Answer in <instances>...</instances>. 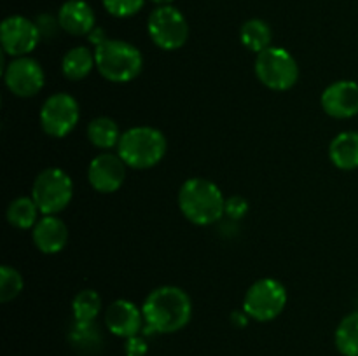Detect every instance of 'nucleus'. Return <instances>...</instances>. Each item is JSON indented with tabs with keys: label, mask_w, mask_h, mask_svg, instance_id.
<instances>
[{
	"label": "nucleus",
	"mask_w": 358,
	"mask_h": 356,
	"mask_svg": "<svg viewBox=\"0 0 358 356\" xmlns=\"http://www.w3.org/2000/svg\"><path fill=\"white\" fill-rule=\"evenodd\" d=\"M142 313L147 334H175L191 321V297L180 286H157L143 300Z\"/></svg>",
	"instance_id": "nucleus-1"
},
{
	"label": "nucleus",
	"mask_w": 358,
	"mask_h": 356,
	"mask_svg": "<svg viewBox=\"0 0 358 356\" xmlns=\"http://www.w3.org/2000/svg\"><path fill=\"white\" fill-rule=\"evenodd\" d=\"M177 201L182 215L194 225H212L224 216L226 198L219 185L208 178H187L178 188Z\"/></svg>",
	"instance_id": "nucleus-2"
},
{
	"label": "nucleus",
	"mask_w": 358,
	"mask_h": 356,
	"mask_svg": "<svg viewBox=\"0 0 358 356\" xmlns=\"http://www.w3.org/2000/svg\"><path fill=\"white\" fill-rule=\"evenodd\" d=\"M166 136L152 126H135L121 135L117 154L131 170H150L164 159Z\"/></svg>",
	"instance_id": "nucleus-3"
},
{
	"label": "nucleus",
	"mask_w": 358,
	"mask_h": 356,
	"mask_svg": "<svg viewBox=\"0 0 358 356\" xmlns=\"http://www.w3.org/2000/svg\"><path fill=\"white\" fill-rule=\"evenodd\" d=\"M96 70L105 80L128 84L142 73L143 56L136 45L121 38H108L94 47Z\"/></svg>",
	"instance_id": "nucleus-4"
},
{
	"label": "nucleus",
	"mask_w": 358,
	"mask_h": 356,
	"mask_svg": "<svg viewBox=\"0 0 358 356\" xmlns=\"http://www.w3.org/2000/svg\"><path fill=\"white\" fill-rule=\"evenodd\" d=\"M255 77L271 91H289L299 80V65L296 58L283 47L264 49L255 56Z\"/></svg>",
	"instance_id": "nucleus-5"
},
{
	"label": "nucleus",
	"mask_w": 358,
	"mask_h": 356,
	"mask_svg": "<svg viewBox=\"0 0 358 356\" xmlns=\"http://www.w3.org/2000/svg\"><path fill=\"white\" fill-rule=\"evenodd\" d=\"M31 198L42 215H58L73 198V181L62 168H45L31 184Z\"/></svg>",
	"instance_id": "nucleus-6"
},
{
	"label": "nucleus",
	"mask_w": 358,
	"mask_h": 356,
	"mask_svg": "<svg viewBox=\"0 0 358 356\" xmlns=\"http://www.w3.org/2000/svg\"><path fill=\"white\" fill-rule=\"evenodd\" d=\"M287 288L275 278H261L248 286L243 297V311L250 320L268 323L276 320L287 306Z\"/></svg>",
	"instance_id": "nucleus-7"
},
{
	"label": "nucleus",
	"mask_w": 358,
	"mask_h": 356,
	"mask_svg": "<svg viewBox=\"0 0 358 356\" xmlns=\"http://www.w3.org/2000/svg\"><path fill=\"white\" fill-rule=\"evenodd\" d=\"M150 40L163 51H177L189 38V23L173 6H157L147 20Z\"/></svg>",
	"instance_id": "nucleus-8"
},
{
	"label": "nucleus",
	"mask_w": 358,
	"mask_h": 356,
	"mask_svg": "<svg viewBox=\"0 0 358 356\" xmlns=\"http://www.w3.org/2000/svg\"><path fill=\"white\" fill-rule=\"evenodd\" d=\"M80 119L79 101L69 93H55L45 98L38 112L42 131L51 138H65L77 128Z\"/></svg>",
	"instance_id": "nucleus-9"
},
{
	"label": "nucleus",
	"mask_w": 358,
	"mask_h": 356,
	"mask_svg": "<svg viewBox=\"0 0 358 356\" xmlns=\"http://www.w3.org/2000/svg\"><path fill=\"white\" fill-rule=\"evenodd\" d=\"M41 40L42 37L37 23L20 14L6 17L0 24V45L3 54L10 58L28 56L37 49Z\"/></svg>",
	"instance_id": "nucleus-10"
},
{
	"label": "nucleus",
	"mask_w": 358,
	"mask_h": 356,
	"mask_svg": "<svg viewBox=\"0 0 358 356\" xmlns=\"http://www.w3.org/2000/svg\"><path fill=\"white\" fill-rule=\"evenodd\" d=\"M3 82L17 98H34L45 84V73L41 63L30 56L13 58L3 68Z\"/></svg>",
	"instance_id": "nucleus-11"
},
{
	"label": "nucleus",
	"mask_w": 358,
	"mask_h": 356,
	"mask_svg": "<svg viewBox=\"0 0 358 356\" xmlns=\"http://www.w3.org/2000/svg\"><path fill=\"white\" fill-rule=\"evenodd\" d=\"M126 168L119 154L101 152L87 166V181L100 194H114L124 185Z\"/></svg>",
	"instance_id": "nucleus-12"
},
{
	"label": "nucleus",
	"mask_w": 358,
	"mask_h": 356,
	"mask_svg": "<svg viewBox=\"0 0 358 356\" xmlns=\"http://www.w3.org/2000/svg\"><path fill=\"white\" fill-rule=\"evenodd\" d=\"M105 327L112 335L121 339L133 337L145 327L142 307L126 299H117L108 304L105 311Z\"/></svg>",
	"instance_id": "nucleus-13"
},
{
	"label": "nucleus",
	"mask_w": 358,
	"mask_h": 356,
	"mask_svg": "<svg viewBox=\"0 0 358 356\" xmlns=\"http://www.w3.org/2000/svg\"><path fill=\"white\" fill-rule=\"evenodd\" d=\"M322 108L332 119H352L358 115V82L336 80L327 86L320 98Z\"/></svg>",
	"instance_id": "nucleus-14"
},
{
	"label": "nucleus",
	"mask_w": 358,
	"mask_h": 356,
	"mask_svg": "<svg viewBox=\"0 0 358 356\" xmlns=\"http://www.w3.org/2000/svg\"><path fill=\"white\" fill-rule=\"evenodd\" d=\"M69 227L56 215H42L31 229V241L41 253L55 255L69 244Z\"/></svg>",
	"instance_id": "nucleus-15"
},
{
	"label": "nucleus",
	"mask_w": 358,
	"mask_h": 356,
	"mask_svg": "<svg viewBox=\"0 0 358 356\" xmlns=\"http://www.w3.org/2000/svg\"><path fill=\"white\" fill-rule=\"evenodd\" d=\"M59 28L73 37L90 35L96 28V14L86 0H66L58 10Z\"/></svg>",
	"instance_id": "nucleus-16"
},
{
	"label": "nucleus",
	"mask_w": 358,
	"mask_h": 356,
	"mask_svg": "<svg viewBox=\"0 0 358 356\" xmlns=\"http://www.w3.org/2000/svg\"><path fill=\"white\" fill-rule=\"evenodd\" d=\"M329 159L338 170H358V131H343L331 140Z\"/></svg>",
	"instance_id": "nucleus-17"
},
{
	"label": "nucleus",
	"mask_w": 358,
	"mask_h": 356,
	"mask_svg": "<svg viewBox=\"0 0 358 356\" xmlns=\"http://www.w3.org/2000/svg\"><path fill=\"white\" fill-rule=\"evenodd\" d=\"M69 342L76 351L84 355H93L100 353L103 348V334L96 327L94 321H77L73 320L72 327L69 330Z\"/></svg>",
	"instance_id": "nucleus-18"
},
{
	"label": "nucleus",
	"mask_w": 358,
	"mask_h": 356,
	"mask_svg": "<svg viewBox=\"0 0 358 356\" xmlns=\"http://www.w3.org/2000/svg\"><path fill=\"white\" fill-rule=\"evenodd\" d=\"M96 68V59H94V51H91L86 45H77V47L69 49L62 59V73L65 79L83 80Z\"/></svg>",
	"instance_id": "nucleus-19"
},
{
	"label": "nucleus",
	"mask_w": 358,
	"mask_h": 356,
	"mask_svg": "<svg viewBox=\"0 0 358 356\" xmlns=\"http://www.w3.org/2000/svg\"><path fill=\"white\" fill-rule=\"evenodd\" d=\"M86 135L94 149L107 152V150L119 145L122 133L114 119L107 117V115H100V117L91 119L86 128Z\"/></svg>",
	"instance_id": "nucleus-20"
},
{
	"label": "nucleus",
	"mask_w": 358,
	"mask_h": 356,
	"mask_svg": "<svg viewBox=\"0 0 358 356\" xmlns=\"http://www.w3.org/2000/svg\"><path fill=\"white\" fill-rule=\"evenodd\" d=\"M240 40L245 49L259 54V52H262L264 49L271 47L273 30L264 20L252 17V20L245 21V23L241 24Z\"/></svg>",
	"instance_id": "nucleus-21"
},
{
	"label": "nucleus",
	"mask_w": 358,
	"mask_h": 356,
	"mask_svg": "<svg viewBox=\"0 0 358 356\" xmlns=\"http://www.w3.org/2000/svg\"><path fill=\"white\" fill-rule=\"evenodd\" d=\"M38 213L41 209L31 195H20L9 202L6 216L9 225H13L14 229L27 230L34 229L35 223L38 222Z\"/></svg>",
	"instance_id": "nucleus-22"
},
{
	"label": "nucleus",
	"mask_w": 358,
	"mask_h": 356,
	"mask_svg": "<svg viewBox=\"0 0 358 356\" xmlns=\"http://www.w3.org/2000/svg\"><path fill=\"white\" fill-rule=\"evenodd\" d=\"M336 349L343 356H358V311L339 321L334 334Z\"/></svg>",
	"instance_id": "nucleus-23"
},
{
	"label": "nucleus",
	"mask_w": 358,
	"mask_h": 356,
	"mask_svg": "<svg viewBox=\"0 0 358 356\" xmlns=\"http://www.w3.org/2000/svg\"><path fill=\"white\" fill-rule=\"evenodd\" d=\"M101 311V297L96 290L84 288L73 297L72 313L77 321H94Z\"/></svg>",
	"instance_id": "nucleus-24"
},
{
	"label": "nucleus",
	"mask_w": 358,
	"mask_h": 356,
	"mask_svg": "<svg viewBox=\"0 0 358 356\" xmlns=\"http://www.w3.org/2000/svg\"><path fill=\"white\" fill-rule=\"evenodd\" d=\"M23 276L17 269L10 265H2L0 267V302L7 304L16 299L23 292Z\"/></svg>",
	"instance_id": "nucleus-25"
},
{
	"label": "nucleus",
	"mask_w": 358,
	"mask_h": 356,
	"mask_svg": "<svg viewBox=\"0 0 358 356\" xmlns=\"http://www.w3.org/2000/svg\"><path fill=\"white\" fill-rule=\"evenodd\" d=\"M105 10L114 17H131L142 10L145 0H101Z\"/></svg>",
	"instance_id": "nucleus-26"
},
{
	"label": "nucleus",
	"mask_w": 358,
	"mask_h": 356,
	"mask_svg": "<svg viewBox=\"0 0 358 356\" xmlns=\"http://www.w3.org/2000/svg\"><path fill=\"white\" fill-rule=\"evenodd\" d=\"M248 213V201L241 195H231L226 198V206H224V215L229 216L231 220H241Z\"/></svg>",
	"instance_id": "nucleus-27"
},
{
	"label": "nucleus",
	"mask_w": 358,
	"mask_h": 356,
	"mask_svg": "<svg viewBox=\"0 0 358 356\" xmlns=\"http://www.w3.org/2000/svg\"><path fill=\"white\" fill-rule=\"evenodd\" d=\"M149 351V344H147L143 335H133L128 337L124 342V355L126 356H145Z\"/></svg>",
	"instance_id": "nucleus-28"
},
{
	"label": "nucleus",
	"mask_w": 358,
	"mask_h": 356,
	"mask_svg": "<svg viewBox=\"0 0 358 356\" xmlns=\"http://www.w3.org/2000/svg\"><path fill=\"white\" fill-rule=\"evenodd\" d=\"M35 23H37L38 31H41L42 38L55 37V34L58 31V28H59L58 17L51 16V14H41V16L37 17V21H35Z\"/></svg>",
	"instance_id": "nucleus-29"
},
{
	"label": "nucleus",
	"mask_w": 358,
	"mask_h": 356,
	"mask_svg": "<svg viewBox=\"0 0 358 356\" xmlns=\"http://www.w3.org/2000/svg\"><path fill=\"white\" fill-rule=\"evenodd\" d=\"M248 321H250V316H248L245 311H234V313H231V323H233L234 327L243 328L247 327Z\"/></svg>",
	"instance_id": "nucleus-30"
},
{
	"label": "nucleus",
	"mask_w": 358,
	"mask_h": 356,
	"mask_svg": "<svg viewBox=\"0 0 358 356\" xmlns=\"http://www.w3.org/2000/svg\"><path fill=\"white\" fill-rule=\"evenodd\" d=\"M87 37H90V42L94 45V47H98V45L103 44L105 40H108V37H107V35H105V30H103V28H100V27L94 28V30L91 31V34L87 35Z\"/></svg>",
	"instance_id": "nucleus-31"
},
{
	"label": "nucleus",
	"mask_w": 358,
	"mask_h": 356,
	"mask_svg": "<svg viewBox=\"0 0 358 356\" xmlns=\"http://www.w3.org/2000/svg\"><path fill=\"white\" fill-rule=\"evenodd\" d=\"M150 2H154L156 6H171L175 0H150Z\"/></svg>",
	"instance_id": "nucleus-32"
}]
</instances>
